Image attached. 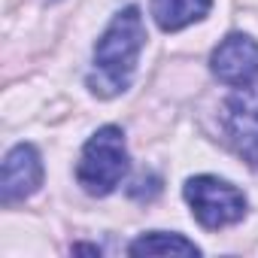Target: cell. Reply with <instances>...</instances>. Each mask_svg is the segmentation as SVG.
I'll return each instance as SVG.
<instances>
[{
	"mask_svg": "<svg viewBox=\"0 0 258 258\" xmlns=\"http://www.w3.org/2000/svg\"><path fill=\"white\" fill-rule=\"evenodd\" d=\"M146 46V25L137 7H124L94 46V70L88 88L97 97H115L134 79L137 58Z\"/></svg>",
	"mask_w": 258,
	"mask_h": 258,
	"instance_id": "obj_1",
	"label": "cell"
},
{
	"mask_svg": "<svg viewBox=\"0 0 258 258\" xmlns=\"http://www.w3.org/2000/svg\"><path fill=\"white\" fill-rule=\"evenodd\" d=\"M127 173V146H124V134L115 124H103L91 134V140L82 146L79 164H76V179L79 185L94 195L103 198L109 191H115V185L124 179Z\"/></svg>",
	"mask_w": 258,
	"mask_h": 258,
	"instance_id": "obj_2",
	"label": "cell"
},
{
	"mask_svg": "<svg viewBox=\"0 0 258 258\" xmlns=\"http://www.w3.org/2000/svg\"><path fill=\"white\" fill-rule=\"evenodd\" d=\"M182 195L191 207V216L210 231L237 225L246 216V195L219 176H191Z\"/></svg>",
	"mask_w": 258,
	"mask_h": 258,
	"instance_id": "obj_3",
	"label": "cell"
},
{
	"mask_svg": "<svg viewBox=\"0 0 258 258\" xmlns=\"http://www.w3.org/2000/svg\"><path fill=\"white\" fill-rule=\"evenodd\" d=\"M222 127L231 149L249 167H258V85H240L225 100Z\"/></svg>",
	"mask_w": 258,
	"mask_h": 258,
	"instance_id": "obj_4",
	"label": "cell"
},
{
	"mask_svg": "<svg viewBox=\"0 0 258 258\" xmlns=\"http://www.w3.org/2000/svg\"><path fill=\"white\" fill-rule=\"evenodd\" d=\"M210 70L219 82L240 88V85H252L258 76V43L246 34H231L225 37L210 58Z\"/></svg>",
	"mask_w": 258,
	"mask_h": 258,
	"instance_id": "obj_5",
	"label": "cell"
},
{
	"mask_svg": "<svg viewBox=\"0 0 258 258\" xmlns=\"http://www.w3.org/2000/svg\"><path fill=\"white\" fill-rule=\"evenodd\" d=\"M43 185V158L31 143H19L4 158V176H0V201L7 207L16 201L31 198Z\"/></svg>",
	"mask_w": 258,
	"mask_h": 258,
	"instance_id": "obj_6",
	"label": "cell"
},
{
	"mask_svg": "<svg viewBox=\"0 0 258 258\" xmlns=\"http://www.w3.org/2000/svg\"><path fill=\"white\" fill-rule=\"evenodd\" d=\"M213 7V0H152V19L161 31L173 34L201 22Z\"/></svg>",
	"mask_w": 258,
	"mask_h": 258,
	"instance_id": "obj_7",
	"label": "cell"
},
{
	"mask_svg": "<svg viewBox=\"0 0 258 258\" xmlns=\"http://www.w3.org/2000/svg\"><path fill=\"white\" fill-rule=\"evenodd\" d=\"M131 255H201V249L185 240L182 234H167V231H152L137 237L131 246H127Z\"/></svg>",
	"mask_w": 258,
	"mask_h": 258,
	"instance_id": "obj_8",
	"label": "cell"
},
{
	"mask_svg": "<svg viewBox=\"0 0 258 258\" xmlns=\"http://www.w3.org/2000/svg\"><path fill=\"white\" fill-rule=\"evenodd\" d=\"M73 252H88V255H100V249H97V246H85V243L73 246Z\"/></svg>",
	"mask_w": 258,
	"mask_h": 258,
	"instance_id": "obj_9",
	"label": "cell"
}]
</instances>
